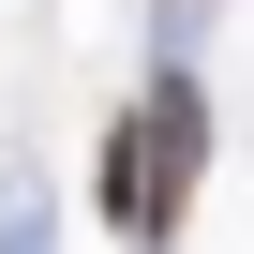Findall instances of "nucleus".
I'll return each instance as SVG.
<instances>
[{
  "label": "nucleus",
  "mask_w": 254,
  "mask_h": 254,
  "mask_svg": "<svg viewBox=\"0 0 254 254\" xmlns=\"http://www.w3.org/2000/svg\"><path fill=\"white\" fill-rule=\"evenodd\" d=\"M194 165H209V105L165 75L135 105V135H120V224H180L194 209Z\"/></svg>",
  "instance_id": "nucleus-1"
}]
</instances>
